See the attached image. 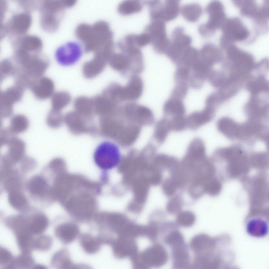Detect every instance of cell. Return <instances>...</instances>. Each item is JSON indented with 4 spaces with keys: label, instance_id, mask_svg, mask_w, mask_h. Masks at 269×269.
<instances>
[{
    "label": "cell",
    "instance_id": "obj_1",
    "mask_svg": "<svg viewBox=\"0 0 269 269\" xmlns=\"http://www.w3.org/2000/svg\"><path fill=\"white\" fill-rule=\"evenodd\" d=\"M76 34L87 51L95 53L107 50L114 45L113 33L106 22H101L90 25H81Z\"/></svg>",
    "mask_w": 269,
    "mask_h": 269
},
{
    "label": "cell",
    "instance_id": "obj_2",
    "mask_svg": "<svg viewBox=\"0 0 269 269\" xmlns=\"http://www.w3.org/2000/svg\"><path fill=\"white\" fill-rule=\"evenodd\" d=\"M168 255L161 245L155 244L142 252H138L131 258L132 266L135 268L144 269L159 267L167 261Z\"/></svg>",
    "mask_w": 269,
    "mask_h": 269
},
{
    "label": "cell",
    "instance_id": "obj_3",
    "mask_svg": "<svg viewBox=\"0 0 269 269\" xmlns=\"http://www.w3.org/2000/svg\"><path fill=\"white\" fill-rule=\"evenodd\" d=\"M96 165L104 170H111L116 167L121 159V154L118 147L109 141L103 142L96 147L93 154Z\"/></svg>",
    "mask_w": 269,
    "mask_h": 269
},
{
    "label": "cell",
    "instance_id": "obj_4",
    "mask_svg": "<svg viewBox=\"0 0 269 269\" xmlns=\"http://www.w3.org/2000/svg\"><path fill=\"white\" fill-rule=\"evenodd\" d=\"M48 64L46 58L39 53L30 54L18 69V74L25 81L32 84L42 77Z\"/></svg>",
    "mask_w": 269,
    "mask_h": 269
},
{
    "label": "cell",
    "instance_id": "obj_5",
    "mask_svg": "<svg viewBox=\"0 0 269 269\" xmlns=\"http://www.w3.org/2000/svg\"><path fill=\"white\" fill-rule=\"evenodd\" d=\"M205 11L208 15V20L206 23L199 26L198 30L201 36L208 38L222 27L226 20V14L224 6L218 1L210 2L206 7Z\"/></svg>",
    "mask_w": 269,
    "mask_h": 269
},
{
    "label": "cell",
    "instance_id": "obj_6",
    "mask_svg": "<svg viewBox=\"0 0 269 269\" xmlns=\"http://www.w3.org/2000/svg\"><path fill=\"white\" fill-rule=\"evenodd\" d=\"M64 7L59 1H44L40 6V23L45 31L51 32L57 29L60 15Z\"/></svg>",
    "mask_w": 269,
    "mask_h": 269
},
{
    "label": "cell",
    "instance_id": "obj_7",
    "mask_svg": "<svg viewBox=\"0 0 269 269\" xmlns=\"http://www.w3.org/2000/svg\"><path fill=\"white\" fill-rule=\"evenodd\" d=\"M84 48L81 42L71 40L59 46L55 53L57 63L63 66H70L77 62L82 57Z\"/></svg>",
    "mask_w": 269,
    "mask_h": 269
},
{
    "label": "cell",
    "instance_id": "obj_8",
    "mask_svg": "<svg viewBox=\"0 0 269 269\" xmlns=\"http://www.w3.org/2000/svg\"><path fill=\"white\" fill-rule=\"evenodd\" d=\"M221 28L222 35L221 42L225 48L232 42L245 40L249 35L247 28L237 18L226 20Z\"/></svg>",
    "mask_w": 269,
    "mask_h": 269
},
{
    "label": "cell",
    "instance_id": "obj_9",
    "mask_svg": "<svg viewBox=\"0 0 269 269\" xmlns=\"http://www.w3.org/2000/svg\"><path fill=\"white\" fill-rule=\"evenodd\" d=\"M171 39L165 54L175 64L184 50L190 46L192 42V38L184 33V29L178 27L172 32Z\"/></svg>",
    "mask_w": 269,
    "mask_h": 269
},
{
    "label": "cell",
    "instance_id": "obj_10",
    "mask_svg": "<svg viewBox=\"0 0 269 269\" xmlns=\"http://www.w3.org/2000/svg\"><path fill=\"white\" fill-rule=\"evenodd\" d=\"M144 32L149 35L154 50L159 54H165L170 40L167 38L164 22L159 20H151L146 27Z\"/></svg>",
    "mask_w": 269,
    "mask_h": 269
},
{
    "label": "cell",
    "instance_id": "obj_11",
    "mask_svg": "<svg viewBox=\"0 0 269 269\" xmlns=\"http://www.w3.org/2000/svg\"><path fill=\"white\" fill-rule=\"evenodd\" d=\"M108 63L111 67L124 77L129 78L134 74L137 68L136 60L132 56L122 52H114L109 58Z\"/></svg>",
    "mask_w": 269,
    "mask_h": 269
},
{
    "label": "cell",
    "instance_id": "obj_12",
    "mask_svg": "<svg viewBox=\"0 0 269 269\" xmlns=\"http://www.w3.org/2000/svg\"><path fill=\"white\" fill-rule=\"evenodd\" d=\"M31 15L28 11L17 13L11 17L6 24L2 27L6 34L15 37L24 35L32 23Z\"/></svg>",
    "mask_w": 269,
    "mask_h": 269
},
{
    "label": "cell",
    "instance_id": "obj_13",
    "mask_svg": "<svg viewBox=\"0 0 269 269\" xmlns=\"http://www.w3.org/2000/svg\"><path fill=\"white\" fill-rule=\"evenodd\" d=\"M134 239L119 236L114 239L111 244L114 256L118 258H130L138 252V247Z\"/></svg>",
    "mask_w": 269,
    "mask_h": 269
},
{
    "label": "cell",
    "instance_id": "obj_14",
    "mask_svg": "<svg viewBox=\"0 0 269 269\" xmlns=\"http://www.w3.org/2000/svg\"><path fill=\"white\" fill-rule=\"evenodd\" d=\"M180 8L179 1L167 0L161 1L154 9L152 16L153 19L164 22L172 21L177 17Z\"/></svg>",
    "mask_w": 269,
    "mask_h": 269
},
{
    "label": "cell",
    "instance_id": "obj_15",
    "mask_svg": "<svg viewBox=\"0 0 269 269\" xmlns=\"http://www.w3.org/2000/svg\"><path fill=\"white\" fill-rule=\"evenodd\" d=\"M129 78L126 85L121 87L120 94L122 102L136 100L141 97L143 92V83L141 78L138 75L132 76Z\"/></svg>",
    "mask_w": 269,
    "mask_h": 269
},
{
    "label": "cell",
    "instance_id": "obj_16",
    "mask_svg": "<svg viewBox=\"0 0 269 269\" xmlns=\"http://www.w3.org/2000/svg\"><path fill=\"white\" fill-rule=\"evenodd\" d=\"M108 56L102 52L95 53L94 57L85 63L82 68V72L86 78L92 79L101 74L108 63Z\"/></svg>",
    "mask_w": 269,
    "mask_h": 269
},
{
    "label": "cell",
    "instance_id": "obj_17",
    "mask_svg": "<svg viewBox=\"0 0 269 269\" xmlns=\"http://www.w3.org/2000/svg\"><path fill=\"white\" fill-rule=\"evenodd\" d=\"M13 42L14 49L31 53H39L43 46L42 41L37 36L25 35L16 37Z\"/></svg>",
    "mask_w": 269,
    "mask_h": 269
},
{
    "label": "cell",
    "instance_id": "obj_18",
    "mask_svg": "<svg viewBox=\"0 0 269 269\" xmlns=\"http://www.w3.org/2000/svg\"><path fill=\"white\" fill-rule=\"evenodd\" d=\"M30 88L34 96L39 100L48 99L54 93L55 86L53 81L46 77L42 76L39 78Z\"/></svg>",
    "mask_w": 269,
    "mask_h": 269
},
{
    "label": "cell",
    "instance_id": "obj_19",
    "mask_svg": "<svg viewBox=\"0 0 269 269\" xmlns=\"http://www.w3.org/2000/svg\"><path fill=\"white\" fill-rule=\"evenodd\" d=\"M79 232L78 226L71 222L60 224L56 227L55 230L56 237L65 244L70 243L74 241L78 235Z\"/></svg>",
    "mask_w": 269,
    "mask_h": 269
},
{
    "label": "cell",
    "instance_id": "obj_20",
    "mask_svg": "<svg viewBox=\"0 0 269 269\" xmlns=\"http://www.w3.org/2000/svg\"><path fill=\"white\" fill-rule=\"evenodd\" d=\"M213 112V110L205 107L201 111L192 112L186 118L187 126L192 130L198 129L210 120Z\"/></svg>",
    "mask_w": 269,
    "mask_h": 269
},
{
    "label": "cell",
    "instance_id": "obj_21",
    "mask_svg": "<svg viewBox=\"0 0 269 269\" xmlns=\"http://www.w3.org/2000/svg\"><path fill=\"white\" fill-rule=\"evenodd\" d=\"M246 230L250 235L256 237L266 236L268 231V224L267 220L262 217H253L249 220L246 224Z\"/></svg>",
    "mask_w": 269,
    "mask_h": 269
},
{
    "label": "cell",
    "instance_id": "obj_22",
    "mask_svg": "<svg viewBox=\"0 0 269 269\" xmlns=\"http://www.w3.org/2000/svg\"><path fill=\"white\" fill-rule=\"evenodd\" d=\"M199 54L200 59L211 68L220 60L221 55L219 48L210 43L204 44L199 51Z\"/></svg>",
    "mask_w": 269,
    "mask_h": 269
},
{
    "label": "cell",
    "instance_id": "obj_23",
    "mask_svg": "<svg viewBox=\"0 0 269 269\" xmlns=\"http://www.w3.org/2000/svg\"><path fill=\"white\" fill-rule=\"evenodd\" d=\"M23 90L16 84L1 92L0 107L13 108V104L19 101L22 98Z\"/></svg>",
    "mask_w": 269,
    "mask_h": 269
},
{
    "label": "cell",
    "instance_id": "obj_24",
    "mask_svg": "<svg viewBox=\"0 0 269 269\" xmlns=\"http://www.w3.org/2000/svg\"><path fill=\"white\" fill-rule=\"evenodd\" d=\"M192 250L198 255L210 253L214 244L213 240L204 234H200L193 237L190 242Z\"/></svg>",
    "mask_w": 269,
    "mask_h": 269
},
{
    "label": "cell",
    "instance_id": "obj_25",
    "mask_svg": "<svg viewBox=\"0 0 269 269\" xmlns=\"http://www.w3.org/2000/svg\"><path fill=\"white\" fill-rule=\"evenodd\" d=\"M183 244L173 247L172 255L174 268L185 269L190 267L188 252Z\"/></svg>",
    "mask_w": 269,
    "mask_h": 269
},
{
    "label": "cell",
    "instance_id": "obj_26",
    "mask_svg": "<svg viewBox=\"0 0 269 269\" xmlns=\"http://www.w3.org/2000/svg\"><path fill=\"white\" fill-rule=\"evenodd\" d=\"M184 156L196 161L206 158L205 147L203 140L198 137L194 139L190 143Z\"/></svg>",
    "mask_w": 269,
    "mask_h": 269
},
{
    "label": "cell",
    "instance_id": "obj_27",
    "mask_svg": "<svg viewBox=\"0 0 269 269\" xmlns=\"http://www.w3.org/2000/svg\"><path fill=\"white\" fill-rule=\"evenodd\" d=\"M8 146V151L6 154L13 163L20 161L24 156L26 146L22 139L15 137Z\"/></svg>",
    "mask_w": 269,
    "mask_h": 269
},
{
    "label": "cell",
    "instance_id": "obj_28",
    "mask_svg": "<svg viewBox=\"0 0 269 269\" xmlns=\"http://www.w3.org/2000/svg\"><path fill=\"white\" fill-rule=\"evenodd\" d=\"M163 109L165 113L171 118L184 116L185 111L182 100L170 97L165 102Z\"/></svg>",
    "mask_w": 269,
    "mask_h": 269
},
{
    "label": "cell",
    "instance_id": "obj_29",
    "mask_svg": "<svg viewBox=\"0 0 269 269\" xmlns=\"http://www.w3.org/2000/svg\"><path fill=\"white\" fill-rule=\"evenodd\" d=\"M79 242L84 250L90 254L97 252L102 243L98 237H96L88 233L83 234L80 235Z\"/></svg>",
    "mask_w": 269,
    "mask_h": 269
},
{
    "label": "cell",
    "instance_id": "obj_30",
    "mask_svg": "<svg viewBox=\"0 0 269 269\" xmlns=\"http://www.w3.org/2000/svg\"><path fill=\"white\" fill-rule=\"evenodd\" d=\"M53 265L56 267L61 269H73L83 267L74 264L70 258L68 251L65 249L61 250L53 256Z\"/></svg>",
    "mask_w": 269,
    "mask_h": 269
},
{
    "label": "cell",
    "instance_id": "obj_31",
    "mask_svg": "<svg viewBox=\"0 0 269 269\" xmlns=\"http://www.w3.org/2000/svg\"><path fill=\"white\" fill-rule=\"evenodd\" d=\"M199 58V51L191 46L185 49L175 65L190 69Z\"/></svg>",
    "mask_w": 269,
    "mask_h": 269
},
{
    "label": "cell",
    "instance_id": "obj_32",
    "mask_svg": "<svg viewBox=\"0 0 269 269\" xmlns=\"http://www.w3.org/2000/svg\"><path fill=\"white\" fill-rule=\"evenodd\" d=\"M182 16L187 21L194 22L197 21L202 13V9L199 4L194 3L184 5L180 8Z\"/></svg>",
    "mask_w": 269,
    "mask_h": 269
},
{
    "label": "cell",
    "instance_id": "obj_33",
    "mask_svg": "<svg viewBox=\"0 0 269 269\" xmlns=\"http://www.w3.org/2000/svg\"><path fill=\"white\" fill-rule=\"evenodd\" d=\"M48 225V220L46 216L38 214L34 216L29 222V229L32 234H39L46 229Z\"/></svg>",
    "mask_w": 269,
    "mask_h": 269
},
{
    "label": "cell",
    "instance_id": "obj_34",
    "mask_svg": "<svg viewBox=\"0 0 269 269\" xmlns=\"http://www.w3.org/2000/svg\"><path fill=\"white\" fill-rule=\"evenodd\" d=\"M143 3L136 0H127L121 3L118 7V13L124 15H130L140 11Z\"/></svg>",
    "mask_w": 269,
    "mask_h": 269
},
{
    "label": "cell",
    "instance_id": "obj_35",
    "mask_svg": "<svg viewBox=\"0 0 269 269\" xmlns=\"http://www.w3.org/2000/svg\"><path fill=\"white\" fill-rule=\"evenodd\" d=\"M29 126L28 119L22 114H17L12 118L9 127L15 134L25 131Z\"/></svg>",
    "mask_w": 269,
    "mask_h": 269
},
{
    "label": "cell",
    "instance_id": "obj_36",
    "mask_svg": "<svg viewBox=\"0 0 269 269\" xmlns=\"http://www.w3.org/2000/svg\"><path fill=\"white\" fill-rule=\"evenodd\" d=\"M51 98L52 109L58 111L68 105L71 101L70 95L65 91L54 93Z\"/></svg>",
    "mask_w": 269,
    "mask_h": 269
},
{
    "label": "cell",
    "instance_id": "obj_37",
    "mask_svg": "<svg viewBox=\"0 0 269 269\" xmlns=\"http://www.w3.org/2000/svg\"><path fill=\"white\" fill-rule=\"evenodd\" d=\"M18 71V66L15 65V64L9 59H4L2 61L0 64L1 79L2 78L3 80L14 74L17 72Z\"/></svg>",
    "mask_w": 269,
    "mask_h": 269
},
{
    "label": "cell",
    "instance_id": "obj_38",
    "mask_svg": "<svg viewBox=\"0 0 269 269\" xmlns=\"http://www.w3.org/2000/svg\"><path fill=\"white\" fill-rule=\"evenodd\" d=\"M195 216L192 212L185 211L180 212L178 213L176 221L180 225L187 227L193 225L195 222Z\"/></svg>",
    "mask_w": 269,
    "mask_h": 269
},
{
    "label": "cell",
    "instance_id": "obj_39",
    "mask_svg": "<svg viewBox=\"0 0 269 269\" xmlns=\"http://www.w3.org/2000/svg\"><path fill=\"white\" fill-rule=\"evenodd\" d=\"M75 108L80 111L90 110L94 107L92 98L85 96H80L74 100Z\"/></svg>",
    "mask_w": 269,
    "mask_h": 269
},
{
    "label": "cell",
    "instance_id": "obj_40",
    "mask_svg": "<svg viewBox=\"0 0 269 269\" xmlns=\"http://www.w3.org/2000/svg\"><path fill=\"white\" fill-rule=\"evenodd\" d=\"M28 253L23 252V254L15 259H13L12 263V267H17L27 268L30 267L32 265L33 260L32 257Z\"/></svg>",
    "mask_w": 269,
    "mask_h": 269
},
{
    "label": "cell",
    "instance_id": "obj_41",
    "mask_svg": "<svg viewBox=\"0 0 269 269\" xmlns=\"http://www.w3.org/2000/svg\"><path fill=\"white\" fill-rule=\"evenodd\" d=\"M176 84L173 89L170 97L181 100L185 97L187 94L188 86L185 82H178Z\"/></svg>",
    "mask_w": 269,
    "mask_h": 269
},
{
    "label": "cell",
    "instance_id": "obj_42",
    "mask_svg": "<svg viewBox=\"0 0 269 269\" xmlns=\"http://www.w3.org/2000/svg\"><path fill=\"white\" fill-rule=\"evenodd\" d=\"M51 238L48 236H42L33 239V248L40 250H46L51 244Z\"/></svg>",
    "mask_w": 269,
    "mask_h": 269
},
{
    "label": "cell",
    "instance_id": "obj_43",
    "mask_svg": "<svg viewBox=\"0 0 269 269\" xmlns=\"http://www.w3.org/2000/svg\"><path fill=\"white\" fill-rule=\"evenodd\" d=\"M165 241L173 247L184 244V238L179 231H174L167 235L165 238Z\"/></svg>",
    "mask_w": 269,
    "mask_h": 269
},
{
    "label": "cell",
    "instance_id": "obj_44",
    "mask_svg": "<svg viewBox=\"0 0 269 269\" xmlns=\"http://www.w3.org/2000/svg\"><path fill=\"white\" fill-rule=\"evenodd\" d=\"M169 119L171 131H181L187 127L186 118L184 116L175 117Z\"/></svg>",
    "mask_w": 269,
    "mask_h": 269
},
{
    "label": "cell",
    "instance_id": "obj_45",
    "mask_svg": "<svg viewBox=\"0 0 269 269\" xmlns=\"http://www.w3.org/2000/svg\"><path fill=\"white\" fill-rule=\"evenodd\" d=\"M182 205L181 199L178 195H177L170 199L167 206V211L172 214L178 213L180 212Z\"/></svg>",
    "mask_w": 269,
    "mask_h": 269
},
{
    "label": "cell",
    "instance_id": "obj_46",
    "mask_svg": "<svg viewBox=\"0 0 269 269\" xmlns=\"http://www.w3.org/2000/svg\"><path fill=\"white\" fill-rule=\"evenodd\" d=\"M189 71L190 69L187 67L183 66H177L174 75L175 83L185 82L187 84Z\"/></svg>",
    "mask_w": 269,
    "mask_h": 269
},
{
    "label": "cell",
    "instance_id": "obj_47",
    "mask_svg": "<svg viewBox=\"0 0 269 269\" xmlns=\"http://www.w3.org/2000/svg\"><path fill=\"white\" fill-rule=\"evenodd\" d=\"M33 180L30 185V188L32 191L41 195L44 193L46 188L44 182L39 178H36Z\"/></svg>",
    "mask_w": 269,
    "mask_h": 269
},
{
    "label": "cell",
    "instance_id": "obj_48",
    "mask_svg": "<svg viewBox=\"0 0 269 269\" xmlns=\"http://www.w3.org/2000/svg\"><path fill=\"white\" fill-rule=\"evenodd\" d=\"M179 187L176 182L172 178H168L165 181L163 189L165 194L168 196L173 195Z\"/></svg>",
    "mask_w": 269,
    "mask_h": 269
},
{
    "label": "cell",
    "instance_id": "obj_49",
    "mask_svg": "<svg viewBox=\"0 0 269 269\" xmlns=\"http://www.w3.org/2000/svg\"><path fill=\"white\" fill-rule=\"evenodd\" d=\"M15 134L8 128H3L0 131V145L1 146L8 145L15 137Z\"/></svg>",
    "mask_w": 269,
    "mask_h": 269
},
{
    "label": "cell",
    "instance_id": "obj_50",
    "mask_svg": "<svg viewBox=\"0 0 269 269\" xmlns=\"http://www.w3.org/2000/svg\"><path fill=\"white\" fill-rule=\"evenodd\" d=\"M133 38L136 44L140 48L151 43L150 37L145 32L139 34H133Z\"/></svg>",
    "mask_w": 269,
    "mask_h": 269
},
{
    "label": "cell",
    "instance_id": "obj_51",
    "mask_svg": "<svg viewBox=\"0 0 269 269\" xmlns=\"http://www.w3.org/2000/svg\"><path fill=\"white\" fill-rule=\"evenodd\" d=\"M158 136L160 140H164L171 131L169 120L165 119L161 122L159 125Z\"/></svg>",
    "mask_w": 269,
    "mask_h": 269
},
{
    "label": "cell",
    "instance_id": "obj_52",
    "mask_svg": "<svg viewBox=\"0 0 269 269\" xmlns=\"http://www.w3.org/2000/svg\"><path fill=\"white\" fill-rule=\"evenodd\" d=\"M58 111L52 109L48 112L46 118V122L50 127L54 128L57 126L59 122Z\"/></svg>",
    "mask_w": 269,
    "mask_h": 269
},
{
    "label": "cell",
    "instance_id": "obj_53",
    "mask_svg": "<svg viewBox=\"0 0 269 269\" xmlns=\"http://www.w3.org/2000/svg\"><path fill=\"white\" fill-rule=\"evenodd\" d=\"M13 260L10 252L7 249L2 248L0 250V264L5 265L6 267L10 264Z\"/></svg>",
    "mask_w": 269,
    "mask_h": 269
}]
</instances>
